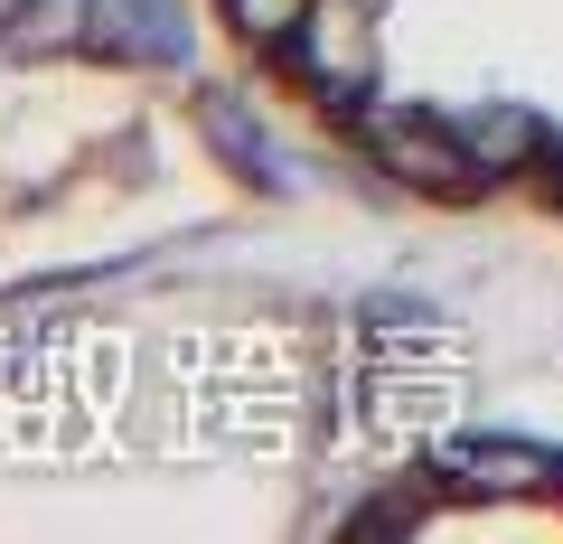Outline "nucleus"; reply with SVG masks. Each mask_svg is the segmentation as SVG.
I'll use <instances>...</instances> for the list:
<instances>
[{
  "label": "nucleus",
  "instance_id": "nucleus-2",
  "mask_svg": "<svg viewBox=\"0 0 563 544\" xmlns=\"http://www.w3.org/2000/svg\"><path fill=\"white\" fill-rule=\"evenodd\" d=\"M282 57L301 66V76L320 85L339 113H366V95H376V38H366V20L347 10V0H339V10L320 0V10H310V29L282 47Z\"/></svg>",
  "mask_w": 563,
  "mask_h": 544
},
{
  "label": "nucleus",
  "instance_id": "nucleus-6",
  "mask_svg": "<svg viewBox=\"0 0 563 544\" xmlns=\"http://www.w3.org/2000/svg\"><path fill=\"white\" fill-rule=\"evenodd\" d=\"M95 47V0H10L0 10V57H66Z\"/></svg>",
  "mask_w": 563,
  "mask_h": 544
},
{
  "label": "nucleus",
  "instance_id": "nucleus-10",
  "mask_svg": "<svg viewBox=\"0 0 563 544\" xmlns=\"http://www.w3.org/2000/svg\"><path fill=\"white\" fill-rule=\"evenodd\" d=\"M432 517V498H422V488H395V498H376V507H357V535H404V525H422Z\"/></svg>",
  "mask_w": 563,
  "mask_h": 544
},
{
  "label": "nucleus",
  "instance_id": "nucleus-9",
  "mask_svg": "<svg viewBox=\"0 0 563 544\" xmlns=\"http://www.w3.org/2000/svg\"><path fill=\"white\" fill-rule=\"evenodd\" d=\"M357 320L376 329V338H432V329H442V310H432V301H413V291H366V301H357Z\"/></svg>",
  "mask_w": 563,
  "mask_h": 544
},
{
  "label": "nucleus",
  "instance_id": "nucleus-4",
  "mask_svg": "<svg viewBox=\"0 0 563 544\" xmlns=\"http://www.w3.org/2000/svg\"><path fill=\"white\" fill-rule=\"evenodd\" d=\"M198 132H207V151H217L225 169H235L244 188H263V198H291V160L273 151V132H263L254 113H244V95H225V85H207L198 95Z\"/></svg>",
  "mask_w": 563,
  "mask_h": 544
},
{
  "label": "nucleus",
  "instance_id": "nucleus-3",
  "mask_svg": "<svg viewBox=\"0 0 563 544\" xmlns=\"http://www.w3.org/2000/svg\"><path fill=\"white\" fill-rule=\"evenodd\" d=\"M451 488L470 498H536V488H563V451H536V442H507V432H461V442L432 451Z\"/></svg>",
  "mask_w": 563,
  "mask_h": 544
},
{
  "label": "nucleus",
  "instance_id": "nucleus-1",
  "mask_svg": "<svg viewBox=\"0 0 563 544\" xmlns=\"http://www.w3.org/2000/svg\"><path fill=\"white\" fill-rule=\"evenodd\" d=\"M357 122H366V151H376V169H385V179L422 188V198H479V188H488L479 151L461 142V122L413 113V103H366Z\"/></svg>",
  "mask_w": 563,
  "mask_h": 544
},
{
  "label": "nucleus",
  "instance_id": "nucleus-8",
  "mask_svg": "<svg viewBox=\"0 0 563 544\" xmlns=\"http://www.w3.org/2000/svg\"><path fill=\"white\" fill-rule=\"evenodd\" d=\"M217 10H225V29H235L244 47H273V57H282V47L310 29V10H320V0H217Z\"/></svg>",
  "mask_w": 563,
  "mask_h": 544
},
{
  "label": "nucleus",
  "instance_id": "nucleus-7",
  "mask_svg": "<svg viewBox=\"0 0 563 544\" xmlns=\"http://www.w3.org/2000/svg\"><path fill=\"white\" fill-rule=\"evenodd\" d=\"M461 142L479 151V169H488V179H507V169L544 160V122L526 113V103H488V113H470V122H461Z\"/></svg>",
  "mask_w": 563,
  "mask_h": 544
},
{
  "label": "nucleus",
  "instance_id": "nucleus-5",
  "mask_svg": "<svg viewBox=\"0 0 563 544\" xmlns=\"http://www.w3.org/2000/svg\"><path fill=\"white\" fill-rule=\"evenodd\" d=\"M95 47L132 66H188V20L179 0H95Z\"/></svg>",
  "mask_w": 563,
  "mask_h": 544
},
{
  "label": "nucleus",
  "instance_id": "nucleus-11",
  "mask_svg": "<svg viewBox=\"0 0 563 544\" xmlns=\"http://www.w3.org/2000/svg\"><path fill=\"white\" fill-rule=\"evenodd\" d=\"M544 188H554V207H563V151H554V160H544Z\"/></svg>",
  "mask_w": 563,
  "mask_h": 544
}]
</instances>
